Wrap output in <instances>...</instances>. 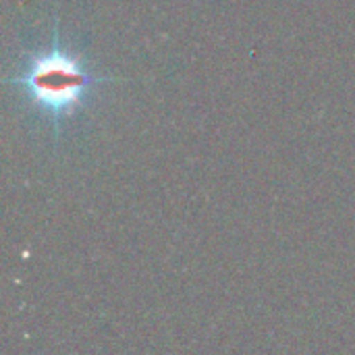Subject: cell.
I'll return each instance as SVG.
<instances>
[{"label": "cell", "mask_w": 355, "mask_h": 355, "mask_svg": "<svg viewBox=\"0 0 355 355\" xmlns=\"http://www.w3.org/2000/svg\"><path fill=\"white\" fill-rule=\"evenodd\" d=\"M119 81V77L94 75L83 64L79 54L62 46L58 17H54L50 44L44 50L27 54L23 73L4 79L6 85L21 87L27 100L52 119L54 127H58L62 119L77 112L96 87Z\"/></svg>", "instance_id": "6da1fadb"}]
</instances>
